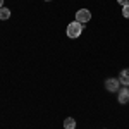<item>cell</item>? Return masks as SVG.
Masks as SVG:
<instances>
[{
    "label": "cell",
    "instance_id": "1",
    "mask_svg": "<svg viewBox=\"0 0 129 129\" xmlns=\"http://www.w3.org/2000/svg\"><path fill=\"white\" fill-rule=\"evenodd\" d=\"M66 33H67V36L72 38V40H74V38H79V35L83 33V24L78 22V21H72L69 26H67V31H66Z\"/></svg>",
    "mask_w": 129,
    "mask_h": 129
},
{
    "label": "cell",
    "instance_id": "2",
    "mask_svg": "<svg viewBox=\"0 0 129 129\" xmlns=\"http://www.w3.org/2000/svg\"><path fill=\"white\" fill-rule=\"evenodd\" d=\"M105 88L109 89L110 93H117L120 89V81L119 78L115 79V78H109V79H105Z\"/></svg>",
    "mask_w": 129,
    "mask_h": 129
},
{
    "label": "cell",
    "instance_id": "3",
    "mask_svg": "<svg viewBox=\"0 0 129 129\" xmlns=\"http://www.w3.org/2000/svg\"><path fill=\"white\" fill-rule=\"evenodd\" d=\"M89 19H91V12H89L88 9H79L78 12H76V21L81 22V24L89 22Z\"/></svg>",
    "mask_w": 129,
    "mask_h": 129
},
{
    "label": "cell",
    "instance_id": "4",
    "mask_svg": "<svg viewBox=\"0 0 129 129\" xmlns=\"http://www.w3.org/2000/svg\"><path fill=\"white\" fill-rule=\"evenodd\" d=\"M117 98H119V103H127L129 102V88L124 86L117 91Z\"/></svg>",
    "mask_w": 129,
    "mask_h": 129
},
{
    "label": "cell",
    "instance_id": "5",
    "mask_svg": "<svg viewBox=\"0 0 129 129\" xmlns=\"http://www.w3.org/2000/svg\"><path fill=\"white\" fill-rule=\"evenodd\" d=\"M119 81H120V84H124V86H127V88H129V69L120 71V74H119Z\"/></svg>",
    "mask_w": 129,
    "mask_h": 129
},
{
    "label": "cell",
    "instance_id": "6",
    "mask_svg": "<svg viewBox=\"0 0 129 129\" xmlns=\"http://www.w3.org/2000/svg\"><path fill=\"white\" fill-rule=\"evenodd\" d=\"M64 129H76V120L72 117H67L64 120Z\"/></svg>",
    "mask_w": 129,
    "mask_h": 129
},
{
    "label": "cell",
    "instance_id": "7",
    "mask_svg": "<svg viewBox=\"0 0 129 129\" xmlns=\"http://www.w3.org/2000/svg\"><path fill=\"white\" fill-rule=\"evenodd\" d=\"M9 17H10V10L7 7H0V19L5 21V19H9Z\"/></svg>",
    "mask_w": 129,
    "mask_h": 129
},
{
    "label": "cell",
    "instance_id": "8",
    "mask_svg": "<svg viewBox=\"0 0 129 129\" xmlns=\"http://www.w3.org/2000/svg\"><path fill=\"white\" fill-rule=\"evenodd\" d=\"M122 16H124V17H127V19H129V4H127V5H124V7H122Z\"/></svg>",
    "mask_w": 129,
    "mask_h": 129
},
{
    "label": "cell",
    "instance_id": "9",
    "mask_svg": "<svg viewBox=\"0 0 129 129\" xmlns=\"http://www.w3.org/2000/svg\"><path fill=\"white\" fill-rule=\"evenodd\" d=\"M117 2H119V4L122 5V7H124V5H127V4H129V0H117Z\"/></svg>",
    "mask_w": 129,
    "mask_h": 129
},
{
    "label": "cell",
    "instance_id": "10",
    "mask_svg": "<svg viewBox=\"0 0 129 129\" xmlns=\"http://www.w3.org/2000/svg\"><path fill=\"white\" fill-rule=\"evenodd\" d=\"M0 7H4V0H0Z\"/></svg>",
    "mask_w": 129,
    "mask_h": 129
},
{
    "label": "cell",
    "instance_id": "11",
    "mask_svg": "<svg viewBox=\"0 0 129 129\" xmlns=\"http://www.w3.org/2000/svg\"><path fill=\"white\" fill-rule=\"evenodd\" d=\"M45 2H50V0H45Z\"/></svg>",
    "mask_w": 129,
    "mask_h": 129
}]
</instances>
